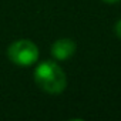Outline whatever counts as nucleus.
Here are the masks:
<instances>
[{
	"label": "nucleus",
	"mask_w": 121,
	"mask_h": 121,
	"mask_svg": "<svg viewBox=\"0 0 121 121\" xmlns=\"http://www.w3.org/2000/svg\"><path fill=\"white\" fill-rule=\"evenodd\" d=\"M7 56L10 61L20 67H29L34 64L39 58V48L31 40H17L12 43L7 48Z\"/></svg>",
	"instance_id": "nucleus-2"
},
{
	"label": "nucleus",
	"mask_w": 121,
	"mask_h": 121,
	"mask_svg": "<svg viewBox=\"0 0 121 121\" xmlns=\"http://www.w3.org/2000/svg\"><path fill=\"white\" fill-rule=\"evenodd\" d=\"M103 2H105V3H117L118 0H103Z\"/></svg>",
	"instance_id": "nucleus-5"
},
{
	"label": "nucleus",
	"mask_w": 121,
	"mask_h": 121,
	"mask_svg": "<svg viewBox=\"0 0 121 121\" xmlns=\"http://www.w3.org/2000/svg\"><path fill=\"white\" fill-rule=\"evenodd\" d=\"M36 84L48 94H60L67 86V78L60 67L54 61H43L34 70Z\"/></svg>",
	"instance_id": "nucleus-1"
},
{
	"label": "nucleus",
	"mask_w": 121,
	"mask_h": 121,
	"mask_svg": "<svg viewBox=\"0 0 121 121\" xmlns=\"http://www.w3.org/2000/svg\"><path fill=\"white\" fill-rule=\"evenodd\" d=\"M114 31H115L117 37H120V39H121V19L115 23V26H114Z\"/></svg>",
	"instance_id": "nucleus-4"
},
{
	"label": "nucleus",
	"mask_w": 121,
	"mask_h": 121,
	"mask_svg": "<svg viewBox=\"0 0 121 121\" xmlns=\"http://www.w3.org/2000/svg\"><path fill=\"white\" fill-rule=\"evenodd\" d=\"M76 53V43L71 39H60L51 46V54L57 60H67Z\"/></svg>",
	"instance_id": "nucleus-3"
}]
</instances>
